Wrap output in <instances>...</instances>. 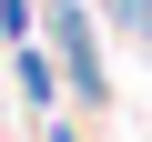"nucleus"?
Masks as SVG:
<instances>
[{"label": "nucleus", "mask_w": 152, "mask_h": 142, "mask_svg": "<svg viewBox=\"0 0 152 142\" xmlns=\"http://www.w3.org/2000/svg\"><path fill=\"white\" fill-rule=\"evenodd\" d=\"M51 31H61V51H71V81H81V91H102V61H91V31H81V10H71V0H51Z\"/></svg>", "instance_id": "f257e3e1"}]
</instances>
